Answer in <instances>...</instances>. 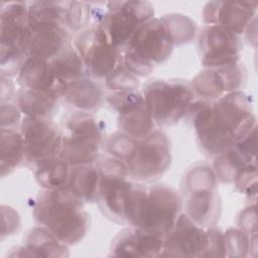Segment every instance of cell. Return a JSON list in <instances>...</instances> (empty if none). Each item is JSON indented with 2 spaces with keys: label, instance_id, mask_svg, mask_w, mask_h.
<instances>
[{
  "label": "cell",
  "instance_id": "cell-1",
  "mask_svg": "<svg viewBox=\"0 0 258 258\" xmlns=\"http://www.w3.org/2000/svg\"><path fill=\"white\" fill-rule=\"evenodd\" d=\"M187 116L191 118L200 148L214 158L256 128L252 103L242 91L229 93L215 101L197 100Z\"/></svg>",
  "mask_w": 258,
  "mask_h": 258
},
{
  "label": "cell",
  "instance_id": "cell-2",
  "mask_svg": "<svg viewBox=\"0 0 258 258\" xmlns=\"http://www.w3.org/2000/svg\"><path fill=\"white\" fill-rule=\"evenodd\" d=\"M182 210V200L171 186L134 183L126 211V224L165 237Z\"/></svg>",
  "mask_w": 258,
  "mask_h": 258
},
{
  "label": "cell",
  "instance_id": "cell-3",
  "mask_svg": "<svg viewBox=\"0 0 258 258\" xmlns=\"http://www.w3.org/2000/svg\"><path fill=\"white\" fill-rule=\"evenodd\" d=\"M84 205L67 187L44 189L35 201L33 217L60 242L76 245L89 230L90 219Z\"/></svg>",
  "mask_w": 258,
  "mask_h": 258
},
{
  "label": "cell",
  "instance_id": "cell-4",
  "mask_svg": "<svg viewBox=\"0 0 258 258\" xmlns=\"http://www.w3.org/2000/svg\"><path fill=\"white\" fill-rule=\"evenodd\" d=\"M174 46L162 19L153 17L137 28L122 53V63L139 78L145 77L170 56Z\"/></svg>",
  "mask_w": 258,
  "mask_h": 258
},
{
  "label": "cell",
  "instance_id": "cell-5",
  "mask_svg": "<svg viewBox=\"0 0 258 258\" xmlns=\"http://www.w3.org/2000/svg\"><path fill=\"white\" fill-rule=\"evenodd\" d=\"M145 106L156 126H171L186 117L197 101L190 84L179 80H154L143 90Z\"/></svg>",
  "mask_w": 258,
  "mask_h": 258
},
{
  "label": "cell",
  "instance_id": "cell-6",
  "mask_svg": "<svg viewBox=\"0 0 258 258\" xmlns=\"http://www.w3.org/2000/svg\"><path fill=\"white\" fill-rule=\"evenodd\" d=\"M217 176L209 165L190 168L183 178L185 215L204 229L214 228L221 214V199L217 191Z\"/></svg>",
  "mask_w": 258,
  "mask_h": 258
},
{
  "label": "cell",
  "instance_id": "cell-7",
  "mask_svg": "<svg viewBox=\"0 0 258 258\" xmlns=\"http://www.w3.org/2000/svg\"><path fill=\"white\" fill-rule=\"evenodd\" d=\"M27 2H2L0 8L1 27V76L14 77L29 56Z\"/></svg>",
  "mask_w": 258,
  "mask_h": 258
},
{
  "label": "cell",
  "instance_id": "cell-8",
  "mask_svg": "<svg viewBox=\"0 0 258 258\" xmlns=\"http://www.w3.org/2000/svg\"><path fill=\"white\" fill-rule=\"evenodd\" d=\"M61 133L58 156L71 166L91 164L99 158V150L104 143V128L91 113L76 112L69 116Z\"/></svg>",
  "mask_w": 258,
  "mask_h": 258
},
{
  "label": "cell",
  "instance_id": "cell-9",
  "mask_svg": "<svg viewBox=\"0 0 258 258\" xmlns=\"http://www.w3.org/2000/svg\"><path fill=\"white\" fill-rule=\"evenodd\" d=\"M154 17V7L147 1H110L97 25L110 44L123 53L137 28Z\"/></svg>",
  "mask_w": 258,
  "mask_h": 258
},
{
  "label": "cell",
  "instance_id": "cell-10",
  "mask_svg": "<svg viewBox=\"0 0 258 258\" xmlns=\"http://www.w3.org/2000/svg\"><path fill=\"white\" fill-rule=\"evenodd\" d=\"M171 162V147L167 135L158 129L137 139L130 156L124 162L129 176L151 180L161 176Z\"/></svg>",
  "mask_w": 258,
  "mask_h": 258
},
{
  "label": "cell",
  "instance_id": "cell-11",
  "mask_svg": "<svg viewBox=\"0 0 258 258\" xmlns=\"http://www.w3.org/2000/svg\"><path fill=\"white\" fill-rule=\"evenodd\" d=\"M74 45L82 56L87 76L95 81L106 80L122 63V53L110 44L97 25L80 32Z\"/></svg>",
  "mask_w": 258,
  "mask_h": 258
},
{
  "label": "cell",
  "instance_id": "cell-12",
  "mask_svg": "<svg viewBox=\"0 0 258 258\" xmlns=\"http://www.w3.org/2000/svg\"><path fill=\"white\" fill-rule=\"evenodd\" d=\"M19 127L28 162L36 165L42 160L59 155L62 133L52 118L24 116Z\"/></svg>",
  "mask_w": 258,
  "mask_h": 258
},
{
  "label": "cell",
  "instance_id": "cell-13",
  "mask_svg": "<svg viewBox=\"0 0 258 258\" xmlns=\"http://www.w3.org/2000/svg\"><path fill=\"white\" fill-rule=\"evenodd\" d=\"M106 102L118 113L117 126L120 132L140 139L156 129V124L145 106L142 92H112Z\"/></svg>",
  "mask_w": 258,
  "mask_h": 258
},
{
  "label": "cell",
  "instance_id": "cell-14",
  "mask_svg": "<svg viewBox=\"0 0 258 258\" xmlns=\"http://www.w3.org/2000/svg\"><path fill=\"white\" fill-rule=\"evenodd\" d=\"M242 47L240 35L218 25L205 26L199 36L201 62L207 69L238 62Z\"/></svg>",
  "mask_w": 258,
  "mask_h": 258
},
{
  "label": "cell",
  "instance_id": "cell-15",
  "mask_svg": "<svg viewBox=\"0 0 258 258\" xmlns=\"http://www.w3.org/2000/svg\"><path fill=\"white\" fill-rule=\"evenodd\" d=\"M246 80V69L238 61L220 68L206 69L192 79L190 86L197 97L215 101L229 93L241 91Z\"/></svg>",
  "mask_w": 258,
  "mask_h": 258
},
{
  "label": "cell",
  "instance_id": "cell-16",
  "mask_svg": "<svg viewBox=\"0 0 258 258\" xmlns=\"http://www.w3.org/2000/svg\"><path fill=\"white\" fill-rule=\"evenodd\" d=\"M72 32L59 20L29 21L27 51L29 56L50 60L73 44Z\"/></svg>",
  "mask_w": 258,
  "mask_h": 258
},
{
  "label": "cell",
  "instance_id": "cell-17",
  "mask_svg": "<svg viewBox=\"0 0 258 258\" xmlns=\"http://www.w3.org/2000/svg\"><path fill=\"white\" fill-rule=\"evenodd\" d=\"M208 231L180 214L171 231L165 236L161 257H206Z\"/></svg>",
  "mask_w": 258,
  "mask_h": 258
},
{
  "label": "cell",
  "instance_id": "cell-18",
  "mask_svg": "<svg viewBox=\"0 0 258 258\" xmlns=\"http://www.w3.org/2000/svg\"><path fill=\"white\" fill-rule=\"evenodd\" d=\"M257 1H210L203 9L207 25H218L241 36L256 19Z\"/></svg>",
  "mask_w": 258,
  "mask_h": 258
},
{
  "label": "cell",
  "instance_id": "cell-19",
  "mask_svg": "<svg viewBox=\"0 0 258 258\" xmlns=\"http://www.w3.org/2000/svg\"><path fill=\"white\" fill-rule=\"evenodd\" d=\"M165 237L132 227L116 235L111 245V255L118 257H159Z\"/></svg>",
  "mask_w": 258,
  "mask_h": 258
},
{
  "label": "cell",
  "instance_id": "cell-20",
  "mask_svg": "<svg viewBox=\"0 0 258 258\" xmlns=\"http://www.w3.org/2000/svg\"><path fill=\"white\" fill-rule=\"evenodd\" d=\"M17 81L22 89L54 93L60 99L64 93V87L57 82L49 60L38 57L28 56L25 59L18 72Z\"/></svg>",
  "mask_w": 258,
  "mask_h": 258
},
{
  "label": "cell",
  "instance_id": "cell-21",
  "mask_svg": "<svg viewBox=\"0 0 258 258\" xmlns=\"http://www.w3.org/2000/svg\"><path fill=\"white\" fill-rule=\"evenodd\" d=\"M61 99L78 112L91 113L102 106L104 94L95 80L85 77L69 84Z\"/></svg>",
  "mask_w": 258,
  "mask_h": 258
},
{
  "label": "cell",
  "instance_id": "cell-22",
  "mask_svg": "<svg viewBox=\"0 0 258 258\" xmlns=\"http://www.w3.org/2000/svg\"><path fill=\"white\" fill-rule=\"evenodd\" d=\"M101 173L95 163L71 167L67 188L85 204L97 203Z\"/></svg>",
  "mask_w": 258,
  "mask_h": 258
},
{
  "label": "cell",
  "instance_id": "cell-23",
  "mask_svg": "<svg viewBox=\"0 0 258 258\" xmlns=\"http://www.w3.org/2000/svg\"><path fill=\"white\" fill-rule=\"evenodd\" d=\"M59 99L54 93L20 88L16 94V105L24 116L52 118L58 110Z\"/></svg>",
  "mask_w": 258,
  "mask_h": 258
},
{
  "label": "cell",
  "instance_id": "cell-24",
  "mask_svg": "<svg viewBox=\"0 0 258 258\" xmlns=\"http://www.w3.org/2000/svg\"><path fill=\"white\" fill-rule=\"evenodd\" d=\"M21 249L24 250L22 256L62 257L69 255L68 245L39 225L30 230Z\"/></svg>",
  "mask_w": 258,
  "mask_h": 258
},
{
  "label": "cell",
  "instance_id": "cell-25",
  "mask_svg": "<svg viewBox=\"0 0 258 258\" xmlns=\"http://www.w3.org/2000/svg\"><path fill=\"white\" fill-rule=\"evenodd\" d=\"M57 82L64 87L87 76L84 61L74 43L49 60Z\"/></svg>",
  "mask_w": 258,
  "mask_h": 258
},
{
  "label": "cell",
  "instance_id": "cell-26",
  "mask_svg": "<svg viewBox=\"0 0 258 258\" xmlns=\"http://www.w3.org/2000/svg\"><path fill=\"white\" fill-rule=\"evenodd\" d=\"M35 166V179L43 189H57L67 186L72 166L60 156L47 158Z\"/></svg>",
  "mask_w": 258,
  "mask_h": 258
},
{
  "label": "cell",
  "instance_id": "cell-27",
  "mask_svg": "<svg viewBox=\"0 0 258 258\" xmlns=\"http://www.w3.org/2000/svg\"><path fill=\"white\" fill-rule=\"evenodd\" d=\"M25 159V145L20 131L1 128V176L12 172Z\"/></svg>",
  "mask_w": 258,
  "mask_h": 258
},
{
  "label": "cell",
  "instance_id": "cell-28",
  "mask_svg": "<svg viewBox=\"0 0 258 258\" xmlns=\"http://www.w3.org/2000/svg\"><path fill=\"white\" fill-rule=\"evenodd\" d=\"M166 25L175 45L190 42L197 32L196 22L186 15L170 13L160 17Z\"/></svg>",
  "mask_w": 258,
  "mask_h": 258
},
{
  "label": "cell",
  "instance_id": "cell-29",
  "mask_svg": "<svg viewBox=\"0 0 258 258\" xmlns=\"http://www.w3.org/2000/svg\"><path fill=\"white\" fill-rule=\"evenodd\" d=\"M256 241V236H250L240 229H229L224 232V243L226 256L243 257L251 250L252 242Z\"/></svg>",
  "mask_w": 258,
  "mask_h": 258
},
{
  "label": "cell",
  "instance_id": "cell-30",
  "mask_svg": "<svg viewBox=\"0 0 258 258\" xmlns=\"http://www.w3.org/2000/svg\"><path fill=\"white\" fill-rule=\"evenodd\" d=\"M106 87L112 92H130L138 90L139 77L121 63L106 78Z\"/></svg>",
  "mask_w": 258,
  "mask_h": 258
},
{
  "label": "cell",
  "instance_id": "cell-31",
  "mask_svg": "<svg viewBox=\"0 0 258 258\" xmlns=\"http://www.w3.org/2000/svg\"><path fill=\"white\" fill-rule=\"evenodd\" d=\"M137 139L126 135L120 131L112 134L104 140L105 148L111 157L123 162L127 160L136 145Z\"/></svg>",
  "mask_w": 258,
  "mask_h": 258
},
{
  "label": "cell",
  "instance_id": "cell-32",
  "mask_svg": "<svg viewBox=\"0 0 258 258\" xmlns=\"http://www.w3.org/2000/svg\"><path fill=\"white\" fill-rule=\"evenodd\" d=\"M21 111L17 105L10 103L1 104V128L16 129L21 124Z\"/></svg>",
  "mask_w": 258,
  "mask_h": 258
},
{
  "label": "cell",
  "instance_id": "cell-33",
  "mask_svg": "<svg viewBox=\"0 0 258 258\" xmlns=\"http://www.w3.org/2000/svg\"><path fill=\"white\" fill-rule=\"evenodd\" d=\"M238 225L240 230L247 233L250 236H256L257 221H256V206H250L241 212L238 219Z\"/></svg>",
  "mask_w": 258,
  "mask_h": 258
}]
</instances>
